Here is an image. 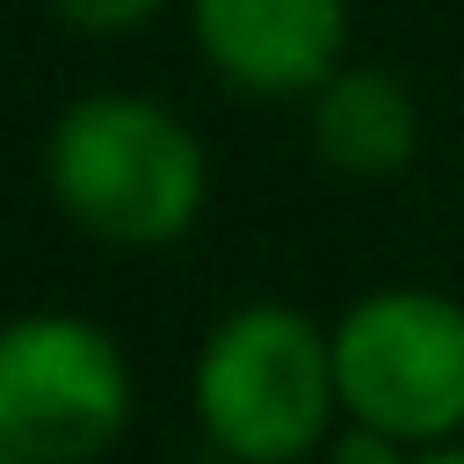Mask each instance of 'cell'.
Listing matches in <instances>:
<instances>
[{
	"label": "cell",
	"mask_w": 464,
	"mask_h": 464,
	"mask_svg": "<svg viewBox=\"0 0 464 464\" xmlns=\"http://www.w3.org/2000/svg\"><path fill=\"white\" fill-rule=\"evenodd\" d=\"M196 36L239 87H312L341 51V0H196Z\"/></svg>",
	"instance_id": "obj_5"
},
{
	"label": "cell",
	"mask_w": 464,
	"mask_h": 464,
	"mask_svg": "<svg viewBox=\"0 0 464 464\" xmlns=\"http://www.w3.org/2000/svg\"><path fill=\"white\" fill-rule=\"evenodd\" d=\"M319 152L348 174H392L413 152V102L384 72H341L319 102Z\"/></svg>",
	"instance_id": "obj_6"
},
{
	"label": "cell",
	"mask_w": 464,
	"mask_h": 464,
	"mask_svg": "<svg viewBox=\"0 0 464 464\" xmlns=\"http://www.w3.org/2000/svg\"><path fill=\"white\" fill-rule=\"evenodd\" d=\"M428 464H464V457H428Z\"/></svg>",
	"instance_id": "obj_9"
},
{
	"label": "cell",
	"mask_w": 464,
	"mask_h": 464,
	"mask_svg": "<svg viewBox=\"0 0 464 464\" xmlns=\"http://www.w3.org/2000/svg\"><path fill=\"white\" fill-rule=\"evenodd\" d=\"M334 384L348 413L392 442L464 420V312L428 290L362 297L334 334Z\"/></svg>",
	"instance_id": "obj_2"
},
{
	"label": "cell",
	"mask_w": 464,
	"mask_h": 464,
	"mask_svg": "<svg viewBox=\"0 0 464 464\" xmlns=\"http://www.w3.org/2000/svg\"><path fill=\"white\" fill-rule=\"evenodd\" d=\"M0 464H22V457H14V450H7V442H0Z\"/></svg>",
	"instance_id": "obj_8"
},
{
	"label": "cell",
	"mask_w": 464,
	"mask_h": 464,
	"mask_svg": "<svg viewBox=\"0 0 464 464\" xmlns=\"http://www.w3.org/2000/svg\"><path fill=\"white\" fill-rule=\"evenodd\" d=\"M130 377L109 334L80 319H22L0 334V442L22 464H87L116 442Z\"/></svg>",
	"instance_id": "obj_4"
},
{
	"label": "cell",
	"mask_w": 464,
	"mask_h": 464,
	"mask_svg": "<svg viewBox=\"0 0 464 464\" xmlns=\"http://www.w3.org/2000/svg\"><path fill=\"white\" fill-rule=\"evenodd\" d=\"M334 392H341L334 384V348L297 312H276V304H254V312L225 319L210 355H203V377H196L210 435L246 464L297 457L319 435Z\"/></svg>",
	"instance_id": "obj_3"
},
{
	"label": "cell",
	"mask_w": 464,
	"mask_h": 464,
	"mask_svg": "<svg viewBox=\"0 0 464 464\" xmlns=\"http://www.w3.org/2000/svg\"><path fill=\"white\" fill-rule=\"evenodd\" d=\"M51 188L87 232L116 246H160L196 218L203 152L167 109L94 94L51 138Z\"/></svg>",
	"instance_id": "obj_1"
},
{
	"label": "cell",
	"mask_w": 464,
	"mask_h": 464,
	"mask_svg": "<svg viewBox=\"0 0 464 464\" xmlns=\"http://www.w3.org/2000/svg\"><path fill=\"white\" fill-rule=\"evenodd\" d=\"M152 7H160V0H58V14L80 22V29H123V22L152 14Z\"/></svg>",
	"instance_id": "obj_7"
}]
</instances>
